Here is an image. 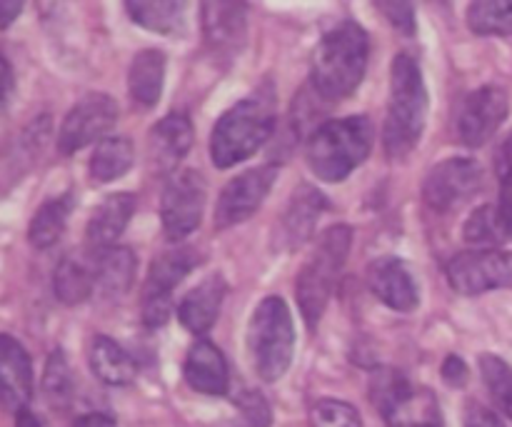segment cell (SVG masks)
Listing matches in <instances>:
<instances>
[{
    "label": "cell",
    "mask_w": 512,
    "mask_h": 427,
    "mask_svg": "<svg viewBox=\"0 0 512 427\" xmlns=\"http://www.w3.org/2000/svg\"><path fill=\"white\" fill-rule=\"evenodd\" d=\"M185 383L200 395H220L228 393L230 388V370L225 363V355L215 348L210 340L198 338L188 350V358L183 365Z\"/></svg>",
    "instance_id": "obj_15"
},
{
    "label": "cell",
    "mask_w": 512,
    "mask_h": 427,
    "mask_svg": "<svg viewBox=\"0 0 512 427\" xmlns=\"http://www.w3.org/2000/svg\"><path fill=\"white\" fill-rule=\"evenodd\" d=\"M75 427H118V425H115V420L108 418V415L88 413L83 415V418L75 420Z\"/></svg>",
    "instance_id": "obj_42"
},
{
    "label": "cell",
    "mask_w": 512,
    "mask_h": 427,
    "mask_svg": "<svg viewBox=\"0 0 512 427\" xmlns=\"http://www.w3.org/2000/svg\"><path fill=\"white\" fill-rule=\"evenodd\" d=\"M475 35H512V0H478L465 13Z\"/></svg>",
    "instance_id": "obj_30"
},
{
    "label": "cell",
    "mask_w": 512,
    "mask_h": 427,
    "mask_svg": "<svg viewBox=\"0 0 512 427\" xmlns=\"http://www.w3.org/2000/svg\"><path fill=\"white\" fill-rule=\"evenodd\" d=\"M370 40L368 33L353 20L335 25L313 55L315 93L323 100H343L358 90L368 70Z\"/></svg>",
    "instance_id": "obj_3"
},
{
    "label": "cell",
    "mask_w": 512,
    "mask_h": 427,
    "mask_svg": "<svg viewBox=\"0 0 512 427\" xmlns=\"http://www.w3.org/2000/svg\"><path fill=\"white\" fill-rule=\"evenodd\" d=\"M135 213V195L133 193H115L108 195L103 203L95 208L88 223V243L95 250L113 248L115 240L128 228L130 218Z\"/></svg>",
    "instance_id": "obj_22"
},
{
    "label": "cell",
    "mask_w": 512,
    "mask_h": 427,
    "mask_svg": "<svg viewBox=\"0 0 512 427\" xmlns=\"http://www.w3.org/2000/svg\"><path fill=\"white\" fill-rule=\"evenodd\" d=\"M373 140L375 128L368 115L328 120L308 138L305 158L315 178L325 183H340L365 163L373 150Z\"/></svg>",
    "instance_id": "obj_4"
},
{
    "label": "cell",
    "mask_w": 512,
    "mask_h": 427,
    "mask_svg": "<svg viewBox=\"0 0 512 427\" xmlns=\"http://www.w3.org/2000/svg\"><path fill=\"white\" fill-rule=\"evenodd\" d=\"M0 393L15 413L28 405L33 395V363L23 345L10 335L0 338Z\"/></svg>",
    "instance_id": "obj_18"
},
{
    "label": "cell",
    "mask_w": 512,
    "mask_h": 427,
    "mask_svg": "<svg viewBox=\"0 0 512 427\" xmlns=\"http://www.w3.org/2000/svg\"><path fill=\"white\" fill-rule=\"evenodd\" d=\"M200 263L203 258L190 245H180V248L158 255L145 275L143 300H173V290L178 288L180 280L188 278Z\"/></svg>",
    "instance_id": "obj_19"
},
{
    "label": "cell",
    "mask_w": 512,
    "mask_h": 427,
    "mask_svg": "<svg viewBox=\"0 0 512 427\" xmlns=\"http://www.w3.org/2000/svg\"><path fill=\"white\" fill-rule=\"evenodd\" d=\"M225 293H228V285H225L223 275H210L203 283L195 285L178 305V320L183 323L185 330L195 335H205L218 320L220 308H223Z\"/></svg>",
    "instance_id": "obj_21"
},
{
    "label": "cell",
    "mask_w": 512,
    "mask_h": 427,
    "mask_svg": "<svg viewBox=\"0 0 512 427\" xmlns=\"http://www.w3.org/2000/svg\"><path fill=\"white\" fill-rule=\"evenodd\" d=\"M370 398L375 410L390 427H405L413 420L415 395L408 378L395 368H380L370 380Z\"/></svg>",
    "instance_id": "obj_17"
},
{
    "label": "cell",
    "mask_w": 512,
    "mask_h": 427,
    "mask_svg": "<svg viewBox=\"0 0 512 427\" xmlns=\"http://www.w3.org/2000/svg\"><path fill=\"white\" fill-rule=\"evenodd\" d=\"M328 203L325 195L313 185L303 183L295 188L290 195V203L285 205L283 215L278 218V228H275V250L283 253H293L300 245L308 243L315 233L320 215L325 213Z\"/></svg>",
    "instance_id": "obj_13"
},
{
    "label": "cell",
    "mask_w": 512,
    "mask_h": 427,
    "mask_svg": "<svg viewBox=\"0 0 512 427\" xmlns=\"http://www.w3.org/2000/svg\"><path fill=\"white\" fill-rule=\"evenodd\" d=\"M190 145H193V123H190L188 115H165L160 123L153 125L148 135L150 163L158 173H170L188 155Z\"/></svg>",
    "instance_id": "obj_16"
},
{
    "label": "cell",
    "mask_w": 512,
    "mask_h": 427,
    "mask_svg": "<svg viewBox=\"0 0 512 427\" xmlns=\"http://www.w3.org/2000/svg\"><path fill=\"white\" fill-rule=\"evenodd\" d=\"M375 8L390 20L393 28H398L400 33L413 35L415 33V10L410 3H378Z\"/></svg>",
    "instance_id": "obj_36"
},
{
    "label": "cell",
    "mask_w": 512,
    "mask_h": 427,
    "mask_svg": "<svg viewBox=\"0 0 512 427\" xmlns=\"http://www.w3.org/2000/svg\"><path fill=\"white\" fill-rule=\"evenodd\" d=\"M275 90L273 83H263L248 98L238 100L225 110L213 128L210 155L215 168L225 170L248 160L270 140L275 130Z\"/></svg>",
    "instance_id": "obj_1"
},
{
    "label": "cell",
    "mask_w": 512,
    "mask_h": 427,
    "mask_svg": "<svg viewBox=\"0 0 512 427\" xmlns=\"http://www.w3.org/2000/svg\"><path fill=\"white\" fill-rule=\"evenodd\" d=\"M455 293L483 295L490 290H512V253L508 250H468L445 265Z\"/></svg>",
    "instance_id": "obj_7"
},
{
    "label": "cell",
    "mask_w": 512,
    "mask_h": 427,
    "mask_svg": "<svg viewBox=\"0 0 512 427\" xmlns=\"http://www.w3.org/2000/svg\"><path fill=\"white\" fill-rule=\"evenodd\" d=\"M115 123H118V103L108 93L85 95L73 105L60 125L58 150L63 155H73L95 140L103 143Z\"/></svg>",
    "instance_id": "obj_8"
},
{
    "label": "cell",
    "mask_w": 512,
    "mask_h": 427,
    "mask_svg": "<svg viewBox=\"0 0 512 427\" xmlns=\"http://www.w3.org/2000/svg\"><path fill=\"white\" fill-rule=\"evenodd\" d=\"M415 427H438L435 423H423V425H415Z\"/></svg>",
    "instance_id": "obj_45"
},
{
    "label": "cell",
    "mask_w": 512,
    "mask_h": 427,
    "mask_svg": "<svg viewBox=\"0 0 512 427\" xmlns=\"http://www.w3.org/2000/svg\"><path fill=\"white\" fill-rule=\"evenodd\" d=\"M350 243H353V230L348 225H333L320 235L308 263L300 268L295 295H298L300 313H303L310 330H315L325 308H328L338 275L343 273L345 260H348Z\"/></svg>",
    "instance_id": "obj_5"
},
{
    "label": "cell",
    "mask_w": 512,
    "mask_h": 427,
    "mask_svg": "<svg viewBox=\"0 0 512 427\" xmlns=\"http://www.w3.org/2000/svg\"><path fill=\"white\" fill-rule=\"evenodd\" d=\"M135 253L130 248H113L100 250L95 258V288L105 295V298H123L135 283Z\"/></svg>",
    "instance_id": "obj_24"
},
{
    "label": "cell",
    "mask_w": 512,
    "mask_h": 427,
    "mask_svg": "<svg viewBox=\"0 0 512 427\" xmlns=\"http://www.w3.org/2000/svg\"><path fill=\"white\" fill-rule=\"evenodd\" d=\"M498 215H500V223H503L505 235H508V240H512V175L510 178L500 180Z\"/></svg>",
    "instance_id": "obj_38"
},
{
    "label": "cell",
    "mask_w": 512,
    "mask_h": 427,
    "mask_svg": "<svg viewBox=\"0 0 512 427\" xmlns=\"http://www.w3.org/2000/svg\"><path fill=\"white\" fill-rule=\"evenodd\" d=\"M440 373H443V380L450 385V388H465V385H468L470 370H468V365H465V360L458 358V355H450V358H445Z\"/></svg>",
    "instance_id": "obj_37"
},
{
    "label": "cell",
    "mask_w": 512,
    "mask_h": 427,
    "mask_svg": "<svg viewBox=\"0 0 512 427\" xmlns=\"http://www.w3.org/2000/svg\"><path fill=\"white\" fill-rule=\"evenodd\" d=\"M248 348L260 380L275 383L288 373L290 363H293L295 330L283 298L270 295V298L260 300L253 320H250Z\"/></svg>",
    "instance_id": "obj_6"
},
{
    "label": "cell",
    "mask_w": 512,
    "mask_h": 427,
    "mask_svg": "<svg viewBox=\"0 0 512 427\" xmlns=\"http://www.w3.org/2000/svg\"><path fill=\"white\" fill-rule=\"evenodd\" d=\"M495 173H498L500 180L512 175V130L495 148Z\"/></svg>",
    "instance_id": "obj_39"
},
{
    "label": "cell",
    "mask_w": 512,
    "mask_h": 427,
    "mask_svg": "<svg viewBox=\"0 0 512 427\" xmlns=\"http://www.w3.org/2000/svg\"><path fill=\"white\" fill-rule=\"evenodd\" d=\"M463 238L465 243L478 245L480 250H498V245L508 240L500 223L498 205H480L478 210H473L463 228Z\"/></svg>",
    "instance_id": "obj_31"
},
{
    "label": "cell",
    "mask_w": 512,
    "mask_h": 427,
    "mask_svg": "<svg viewBox=\"0 0 512 427\" xmlns=\"http://www.w3.org/2000/svg\"><path fill=\"white\" fill-rule=\"evenodd\" d=\"M368 285L375 298L395 313H413L420 303L418 285L398 258H375L368 265Z\"/></svg>",
    "instance_id": "obj_14"
},
{
    "label": "cell",
    "mask_w": 512,
    "mask_h": 427,
    "mask_svg": "<svg viewBox=\"0 0 512 427\" xmlns=\"http://www.w3.org/2000/svg\"><path fill=\"white\" fill-rule=\"evenodd\" d=\"M310 425L313 427H363L360 413L343 400L325 398L310 408Z\"/></svg>",
    "instance_id": "obj_34"
},
{
    "label": "cell",
    "mask_w": 512,
    "mask_h": 427,
    "mask_svg": "<svg viewBox=\"0 0 512 427\" xmlns=\"http://www.w3.org/2000/svg\"><path fill=\"white\" fill-rule=\"evenodd\" d=\"M88 360L95 378L110 388H125L138 378V363L133 360V355L125 353L108 335H95L88 350Z\"/></svg>",
    "instance_id": "obj_23"
},
{
    "label": "cell",
    "mask_w": 512,
    "mask_h": 427,
    "mask_svg": "<svg viewBox=\"0 0 512 427\" xmlns=\"http://www.w3.org/2000/svg\"><path fill=\"white\" fill-rule=\"evenodd\" d=\"M3 85H5V103H8L10 93H13V70H10V63L3 58Z\"/></svg>",
    "instance_id": "obj_44"
},
{
    "label": "cell",
    "mask_w": 512,
    "mask_h": 427,
    "mask_svg": "<svg viewBox=\"0 0 512 427\" xmlns=\"http://www.w3.org/2000/svg\"><path fill=\"white\" fill-rule=\"evenodd\" d=\"M205 208V180L195 170H183L175 175L163 190L160 200V220L168 240H185L195 233L203 220Z\"/></svg>",
    "instance_id": "obj_9"
},
{
    "label": "cell",
    "mask_w": 512,
    "mask_h": 427,
    "mask_svg": "<svg viewBox=\"0 0 512 427\" xmlns=\"http://www.w3.org/2000/svg\"><path fill=\"white\" fill-rule=\"evenodd\" d=\"M95 288V265L80 255H65L53 273L55 298L63 305H78L90 298Z\"/></svg>",
    "instance_id": "obj_26"
},
{
    "label": "cell",
    "mask_w": 512,
    "mask_h": 427,
    "mask_svg": "<svg viewBox=\"0 0 512 427\" xmlns=\"http://www.w3.org/2000/svg\"><path fill=\"white\" fill-rule=\"evenodd\" d=\"M510 110V98L500 85H485L473 90L463 100V108L458 115V138L468 148H480L505 123Z\"/></svg>",
    "instance_id": "obj_12"
},
{
    "label": "cell",
    "mask_w": 512,
    "mask_h": 427,
    "mask_svg": "<svg viewBox=\"0 0 512 427\" xmlns=\"http://www.w3.org/2000/svg\"><path fill=\"white\" fill-rule=\"evenodd\" d=\"M245 15L248 8L243 3H203V33L215 53H235L245 40Z\"/></svg>",
    "instance_id": "obj_20"
},
{
    "label": "cell",
    "mask_w": 512,
    "mask_h": 427,
    "mask_svg": "<svg viewBox=\"0 0 512 427\" xmlns=\"http://www.w3.org/2000/svg\"><path fill=\"white\" fill-rule=\"evenodd\" d=\"M15 427H43V425H40V420L35 418L28 408H23L15 413Z\"/></svg>",
    "instance_id": "obj_43"
},
{
    "label": "cell",
    "mask_w": 512,
    "mask_h": 427,
    "mask_svg": "<svg viewBox=\"0 0 512 427\" xmlns=\"http://www.w3.org/2000/svg\"><path fill=\"white\" fill-rule=\"evenodd\" d=\"M43 393L55 408H68L70 400H73V375H70L65 353H60V350H55L45 365Z\"/></svg>",
    "instance_id": "obj_33"
},
{
    "label": "cell",
    "mask_w": 512,
    "mask_h": 427,
    "mask_svg": "<svg viewBox=\"0 0 512 427\" xmlns=\"http://www.w3.org/2000/svg\"><path fill=\"white\" fill-rule=\"evenodd\" d=\"M20 10H23V3L18 0H0V28H8Z\"/></svg>",
    "instance_id": "obj_41"
},
{
    "label": "cell",
    "mask_w": 512,
    "mask_h": 427,
    "mask_svg": "<svg viewBox=\"0 0 512 427\" xmlns=\"http://www.w3.org/2000/svg\"><path fill=\"white\" fill-rule=\"evenodd\" d=\"M428 118V90L423 70L410 53H398L390 68V105L383 125L388 158L403 160L418 145Z\"/></svg>",
    "instance_id": "obj_2"
},
{
    "label": "cell",
    "mask_w": 512,
    "mask_h": 427,
    "mask_svg": "<svg viewBox=\"0 0 512 427\" xmlns=\"http://www.w3.org/2000/svg\"><path fill=\"white\" fill-rule=\"evenodd\" d=\"M278 173V163H265L258 165V168L245 170L238 178L230 180L223 193H220L218 205H215V225L225 230L253 218L260 205H263V200L268 198Z\"/></svg>",
    "instance_id": "obj_10"
},
{
    "label": "cell",
    "mask_w": 512,
    "mask_h": 427,
    "mask_svg": "<svg viewBox=\"0 0 512 427\" xmlns=\"http://www.w3.org/2000/svg\"><path fill=\"white\" fill-rule=\"evenodd\" d=\"M478 368L488 393L493 395L500 410L512 420V368L498 355H480Z\"/></svg>",
    "instance_id": "obj_32"
},
{
    "label": "cell",
    "mask_w": 512,
    "mask_h": 427,
    "mask_svg": "<svg viewBox=\"0 0 512 427\" xmlns=\"http://www.w3.org/2000/svg\"><path fill=\"white\" fill-rule=\"evenodd\" d=\"M130 18L153 33H178L183 30L185 3L180 0H130L125 3Z\"/></svg>",
    "instance_id": "obj_28"
},
{
    "label": "cell",
    "mask_w": 512,
    "mask_h": 427,
    "mask_svg": "<svg viewBox=\"0 0 512 427\" xmlns=\"http://www.w3.org/2000/svg\"><path fill=\"white\" fill-rule=\"evenodd\" d=\"M483 188V168L473 158H450L435 165L423 183V200L438 213L468 203Z\"/></svg>",
    "instance_id": "obj_11"
},
{
    "label": "cell",
    "mask_w": 512,
    "mask_h": 427,
    "mask_svg": "<svg viewBox=\"0 0 512 427\" xmlns=\"http://www.w3.org/2000/svg\"><path fill=\"white\" fill-rule=\"evenodd\" d=\"M70 210H73V195L70 193L58 195V198H50L48 203L40 205V208L35 210L33 220H30V228H28L30 243L40 250L53 248V245L60 240V235L65 233Z\"/></svg>",
    "instance_id": "obj_27"
},
{
    "label": "cell",
    "mask_w": 512,
    "mask_h": 427,
    "mask_svg": "<svg viewBox=\"0 0 512 427\" xmlns=\"http://www.w3.org/2000/svg\"><path fill=\"white\" fill-rule=\"evenodd\" d=\"M240 415L250 427H270L273 425V410H270L268 400L258 393V390H245L235 400Z\"/></svg>",
    "instance_id": "obj_35"
},
{
    "label": "cell",
    "mask_w": 512,
    "mask_h": 427,
    "mask_svg": "<svg viewBox=\"0 0 512 427\" xmlns=\"http://www.w3.org/2000/svg\"><path fill=\"white\" fill-rule=\"evenodd\" d=\"M135 160L133 140L125 135H115V138H105L98 143L93 158H90V175L98 183H113L115 178L125 175Z\"/></svg>",
    "instance_id": "obj_29"
},
{
    "label": "cell",
    "mask_w": 512,
    "mask_h": 427,
    "mask_svg": "<svg viewBox=\"0 0 512 427\" xmlns=\"http://www.w3.org/2000/svg\"><path fill=\"white\" fill-rule=\"evenodd\" d=\"M165 83V53L160 50L148 48L140 50L130 63L128 73V88L133 95L135 105L140 108H153L163 95Z\"/></svg>",
    "instance_id": "obj_25"
},
{
    "label": "cell",
    "mask_w": 512,
    "mask_h": 427,
    "mask_svg": "<svg viewBox=\"0 0 512 427\" xmlns=\"http://www.w3.org/2000/svg\"><path fill=\"white\" fill-rule=\"evenodd\" d=\"M465 427H505V425L493 410L483 408V405H470L468 413H465Z\"/></svg>",
    "instance_id": "obj_40"
}]
</instances>
